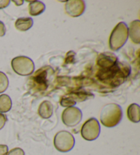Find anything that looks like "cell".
<instances>
[{
	"mask_svg": "<svg viewBox=\"0 0 140 155\" xmlns=\"http://www.w3.org/2000/svg\"><path fill=\"white\" fill-rule=\"evenodd\" d=\"M131 68L126 64L119 61L112 67L107 69H100L96 76L101 81L109 84L111 86H118L125 81L130 74Z\"/></svg>",
	"mask_w": 140,
	"mask_h": 155,
	"instance_id": "obj_1",
	"label": "cell"
},
{
	"mask_svg": "<svg viewBox=\"0 0 140 155\" xmlns=\"http://www.w3.org/2000/svg\"><path fill=\"white\" fill-rule=\"evenodd\" d=\"M122 118V109L115 103H109L105 105L100 114L102 124L107 128H112L119 124Z\"/></svg>",
	"mask_w": 140,
	"mask_h": 155,
	"instance_id": "obj_2",
	"label": "cell"
},
{
	"mask_svg": "<svg viewBox=\"0 0 140 155\" xmlns=\"http://www.w3.org/2000/svg\"><path fill=\"white\" fill-rule=\"evenodd\" d=\"M128 26L125 22L117 24L113 29L109 41V47L112 51H116L125 45L128 38Z\"/></svg>",
	"mask_w": 140,
	"mask_h": 155,
	"instance_id": "obj_3",
	"label": "cell"
},
{
	"mask_svg": "<svg viewBox=\"0 0 140 155\" xmlns=\"http://www.w3.org/2000/svg\"><path fill=\"white\" fill-rule=\"evenodd\" d=\"M11 65L13 71L21 76L30 75L35 68L33 61L25 56H18L12 59Z\"/></svg>",
	"mask_w": 140,
	"mask_h": 155,
	"instance_id": "obj_4",
	"label": "cell"
},
{
	"mask_svg": "<svg viewBox=\"0 0 140 155\" xmlns=\"http://www.w3.org/2000/svg\"><path fill=\"white\" fill-rule=\"evenodd\" d=\"M55 148L61 152H68L73 148L75 140L71 133L66 130H61L56 133L54 137Z\"/></svg>",
	"mask_w": 140,
	"mask_h": 155,
	"instance_id": "obj_5",
	"label": "cell"
},
{
	"mask_svg": "<svg viewBox=\"0 0 140 155\" xmlns=\"http://www.w3.org/2000/svg\"><path fill=\"white\" fill-rule=\"evenodd\" d=\"M101 132L99 122L95 117H91L84 122L81 129V135L84 140L94 141L98 137Z\"/></svg>",
	"mask_w": 140,
	"mask_h": 155,
	"instance_id": "obj_6",
	"label": "cell"
},
{
	"mask_svg": "<svg viewBox=\"0 0 140 155\" xmlns=\"http://www.w3.org/2000/svg\"><path fill=\"white\" fill-rule=\"evenodd\" d=\"M82 119V112L78 107H71L64 109L62 114V120L66 126L73 127L77 126Z\"/></svg>",
	"mask_w": 140,
	"mask_h": 155,
	"instance_id": "obj_7",
	"label": "cell"
},
{
	"mask_svg": "<svg viewBox=\"0 0 140 155\" xmlns=\"http://www.w3.org/2000/svg\"><path fill=\"white\" fill-rule=\"evenodd\" d=\"M85 10V4L82 0H70L65 4V12L72 17H79Z\"/></svg>",
	"mask_w": 140,
	"mask_h": 155,
	"instance_id": "obj_8",
	"label": "cell"
},
{
	"mask_svg": "<svg viewBox=\"0 0 140 155\" xmlns=\"http://www.w3.org/2000/svg\"><path fill=\"white\" fill-rule=\"evenodd\" d=\"M118 61L117 56L114 53L110 52H105L99 54L96 63L101 69H107L112 67Z\"/></svg>",
	"mask_w": 140,
	"mask_h": 155,
	"instance_id": "obj_9",
	"label": "cell"
},
{
	"mask_svg": "<svg viewBox=\"0 0 140 155\" xmlns=\"http://www.w3.org/2000/svg\"><path fill=\"white\" fill-rule=\"evenodd\" d=\"M47 68H40L38 71L36 72L34 76V81L40 87L42 88V87H45V89L47 88V80H48V74L49 73V69H47Z\"/></svg>",
	"mask_w": 140,
	"mask_h": 155,
	"instance_id": "obj_10",
	"label": "cell"
},
{
	"mask_svg": "<svg viewBox=\"0 0 140 155\" xmlns=\"http://www.w3.org/2000/svg\"><path fill=\"white\" fill-rule=\"evenodd\" d=\"M128 34L132 42L135 44H139L140 42V21L135 20L130 23Z\"/></svg>",
	"mask_w": 140,
	"mask_h": 155,
	"instance_id": "obj_11",
	"label": "cell"
},
{
	"mask_svg": "<svg viewBox=\"0 0 140 155\" xmlns=\"http://www.w3.org/2000/svg\"><path fill=\"white\" fill-rule=\"evenodd\" d=\"M39 116L44 119H48L52 116L53 113V106L52 103L48 101H45L40 104L38 110Z\"/></svg>",
	"mask_w": 140,
	"mask_h": 155,
	"instance_id": "obj_12",
	"label": "cell"
},
{
	"mask_svg": "<svg viewBox=\"0 0 140 155\" xmlns=\"http://www.w3.org/2000/svg\"><path fill=\"white\" fill-rule=\"evenodd\" d=\"M127 117L133 123H138L140 121V107L137 104L133 103L128 106Z\"/></svg>",
	"mask_w": 140,
	"mask_h": 155,
	"instance_id": "obj_13",
	"label": "cell"
},
{
	"mask_svg": "<svg viewBox=\"0 0 140 155\" xmlns=\"http://www.w3.org/2000/svg\"><path fill=\"white\" fill-rule=\"evenodd\" d=\"M33 19L30 17L18 18L15 22V28L18 31H25L33 25Z\"/></svg>",
	"mask_w": 140,
	"mask_h": 155,
	"instance_id": "obj_14",
	"label": "cell"
},
{
	"mask_svg": "<svg viewBox=\"0 0 140 155\" xmlns=\"http://www.w3.org/2000/svg\"><path fill=\"white\" fill-rule=\"evenodd\" d=\"M29 13L32 16H38L45 11V5L40 1L31 2L29 4Z\"/></svg>",
	"mask_w": 140,
	"mask_h": 155,
	"instance_id": "obj_15",
	"label": "cell"
},
{
	"mask_svg": "<svg viewBox=\"0 0 140 155\" xmlns=\"http://www.w3.org/2000/svg\"><path fill=\"white\" fill-rule=\"evenodd\" d=\"M12 108L11 98L7 94L0 95V113H6Z\"/></svg>",
	"mask_w": 140,
	"mask_h": 155,
	"instance_id": "obj_16",
	"label": "cell"
},
{
	"mask_svg": "<svg viewBox=\"0 0 140 155\" xmlns=\"http://www.w3.org/2000/svg\"><path fill=\"white\" fill-rule=\"evenodd\" d=\"M71 97H72L76 102L77 101L83 102L84 101L94 98V95L92 93L85 92V91H81V92L74 93V94H72Z\"/></svg>",
	"mask_w": 140,
	"mask_h": 155,
	"instance_id": "obj_17",
	"label": "cell"
},
{
	"mask_svg": "<svg viewBox=\"0 0 140 155\" xmlns=\"http://www.w3.org/2000/svg\"><path fill=\"white\" fill-rule=\"evenodd\" d=\"M9 85L8 79L6 74L0 71V94L5 92Z\"/></svg>",
	"mask_w": 140,
	"mask_h": 155,
	"instance_id": "obj_18",
	"label": "cell"
},
{
	"mask_svg": "<svg viewBox=\"0 0 140 155\" xmlns=\"http://www.w3.org/2000/svg\"><path fill=\"white\" fill-rule=\"evenodd\" d=\"M77 102L71 96L69 97H64L61 98L60 105L64 107H71L76 105Z\"/></svg>",
	"mask_w": 140,
	"mask_h": 155,
	"instance_id": "obj_19",
	"label": "cell"
},
{
	"mask_svg": "<svg viewBox=\"0 0 140 155\" xmlns=\"http://www.w3.org/2000/svg\"><path fill=\"white\" fill-rule=\"evenodd\" d=\"M6 155H25V152L20 148H15L8 152Z\"/></svg>",
	"mask_w": 140,
	"mask_h": 155,
	"instance_id": "obj_20",
	"label": "cell"
},
{
	"mask_svg": "<svg viewBox=\"0 0 140 155\" xmlns=\"http://www.w3.org/2000/svg\"><path fill=\"white\" fill-rule=\"evenodd\" d=\"M75 56V53L74 51H68L66 54L65 63L69 64V63L74 62Z\"/></svg>",
	"mask_w": 140,
	"mask_h": 155,
	"instance_id": "obj_21",
	"label": "cell"
},
{
	"mask_svg": "<svg viewBox=\"0 0 140 155\" xmlns=\"http://www.w3.org/2000/svg\"><path fill=\"white\" fill-rule=\"evenodd\" d=\"M7 122V116L6 115L0 113V130L2 129Z\"/></svg>",
	"mask_w": 140,
	"mask_h": 155,
	"instance_id": "obj_22",
	"label": "cell"
},
{
	"mask_svg": "<svg viewBox=\"0 0 140 155\" xmlns=\"http://www.w3.org/2000/svg\"><path fill=\"white\" fill-rule=\"evenodd\" d=\"M6 32V26H5L4 23L3 22H2L0 21V37H3L5 36Z\"/></svg>",
	"mask_w": 140,
	"mask_h": 155,
	"instance_id": "obj_23",
	"label": "cell"
},
{
	"mask_svg": "<svg viewBox=\"0 0 140 155\" xmlns=\"http://www.w3.org/2000/svg\"><path fill=\"white\" fill-rule=\"evenodd\" d=\"M8 152V148L6 145L0 144V155H6Z\"/></svg>",
	"mask_w": 140,
	"mask_h": 155,
	"instance_id": "obj_24",
	"label": "cell"
},
{
	"mask_svg": "<svg viewBox=\"0 0 140 155\" xmlns=\"http://www.w3.org/2000/svg\"><path fill=\"white\" fill-rule=\"evenodd\" d=\"M10 3V1H9V0H2V1H0V10L4 9L7 6H8Z\"/></svg>",
	"mask_w": 140,
	"mask_h": 155,
	"instance_id": "obj_25",
	"label": "cell"
}]
</instances>
